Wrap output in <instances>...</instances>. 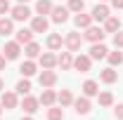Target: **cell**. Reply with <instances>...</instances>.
<instances>
[{"mask_svg": "<svg viewBox=\"0 0 123 120\" xmlns=\"http://www.w3.org/2000/svg\"><path fill=\"white\" fill-rule=\"evenodd\" d=\"M107 14H109V10H107V7H102V5H97V7H95V12H92L95 19H107Z\"/></svg>", "mask_w": 123, "mask_h": 120, "instance_id": "6da1fadb", "label": "cell"}, {"mask_svg": "<svg viewBox=\"0 0 123 120\" xmlns=\"http://www.w3.org/2000/svg\"><path fill=\"white\" fill-rule=\"evenodd\" d=\"M92 52V57H95V59H102V57H104V54H107V47H102V45H95L90 49Z\"/></svg>", "mask_w": 123, "mask_h": 120, "instance_id": "7a4b0ae2", "label": "cell"}, {"mask_svg": "<svg viewBox=\"0 0 123 120\" xmlns=\"http://www.w3.org/2000/svg\"><path fill=\"white\" fill-rule=\"evenodd\" d=\"M102 38H104V33L99 28H90L88 31V40H102Z\"/></svg>", "mask_w": 123, "mask_h": 120, "instance_id": "3957f363", "label": "cell"}, {"mask_svg": "<svg viewBox=\"0 0 123 120\" xmlns=\"http://www.w3.org/2000/svg\"><path fill=\"white\" fill-rule=\"evenodd\" d=\"M5 54H7V59H14L17 54H19V49H17V45H14V43H10V45L5 47Z\"/></svg>", "mask_w": 123, "mask_h": 120, "instance_id": "277c9868", "label": "cell"}, {"mask_svg": "<svg viewBox=\"0 0 123 120\" xmlns=\"http://www.w3.org/2000/svg\"><path fill=\"white\" fill-rule=\"evenodd\" d=\"M88 66H90V59H85V57H78V59H76V68L88 71Z\"/></svg>", "mask_w": 123, "mask_h": 120, "instance_id": "5b68a950", "label": "cell"}, {"mask_svg": "<svg viewBox=\"0 0 123 120\" xmlns=\"http://www.w3.org/2000/svg\"><path fill=\"white\" fill-rule=\"evenodd\" d=\"M88 108H90V106H88L85 99H78V101H76V111H78V113H88Z\"/></svg>", "mask_w": 123, "mask_h": 120, "instance_id": "8992f818", "label": "cell"}, {"mask_svg": "<svg viewBox=\"0 0 123 120\" xmlns=\"http://www.w3.org/2000/svg\"><path fill=\"white\" fill-rule=\"evenodd\" d=\"M29 14H31V12L26 10V7H17V10H14V19H26Z\"/></svg>", "mask_w": 123, "mask_h": 120, "instance_id": "52a82bcc", "label": "cell"}, {"mask_svg": "<svg viewBox=\"0 0 123 120\" xmlns=\"http://www.w3.org/2000/svg\"><path fill=\"white\" fill-rule=\"evenodd\" d=\"M55 21H66V10L64 7H57L55 10Z\"/></svg>", "mask_w": 123, "mask_h": 120, "instance_id": "ba28073f", "label": "cell"}, {"mask_svg": "<svg viewBox=\"0 0 123 120\" xmlns=\"http://www.w3.org/2000/svg\"><path fill=\"white\" fill-rule=\"evenodd\" d=\"M17 40H19V43H29L31 40V31H19V33H17Z\"/></svg>", "mask_w": 123, "mask_h": 120, "instance_id": "9c48e42d", "label": "cell"}, {"mask_svg": "<svg viewBox=\"0 0 123 120\" xmlns=\"http://www.w3.org/2000/svg\"><path fill=\"white\" fill-rule=\"evenodd\" d=\"M33 28H36V31H45V28H47V21L43 19V16H40V19H36V21H33Z\"/></svg>", "mask_w": 123, "mask_h": 120, "instance_id": "30bf717a", "label": "cell"}, {"mask_svg": "<svg viewBox=\"0 0 123 120\" xmlns=\"http://www.w3.org/2000/svg\"><path fill=\"white\" fill-rule=\"evenodd\" d=\"M102 80H107V82H114V80H116V73H114L111 68H107V71L102 73Z\"/></svg>", "mask_w": 123, "mask_h": 120, "instance_id": "8fae6325", "label": "cell"}, {"mask_svg": "<svg viewBox=\"0 0 123 120\" xmlns=\"http://www.w3.org/2000/svg\"><path fill=\"white\" fill-rule=\"evenodd\" d=\"M21 73H24V75H31V73H36V66H33L31 61H29V64H24V66H21Z\"/></svg>", "mask_w": 123, "mask_h": 120, "instance_id": "7c38bea8", "label": "cell"}, {"mask_svg": "<svg viewBox=\"0 0 123 120\" xmlns=\"http://www.w3.org/2000/svg\"><path fill=\"white\" fill-rule=\"evenodd\" d=\"M40 82H45V85H52V82H55V73H43V75H40Z\"/></svg>", "mask_w": 123, "mask_h": 120, "instance_id": "4fadbf2b", "label": "cell"}, {"mask_svg": "<svg viewBox=\"0 0 123 120\" xmlns=\"http://www.w3.org/2000/svg\"><path fill=\"white\" fill-rule=\"evenodd\" d=\"M83 90H85V94H95V92H97V85H95V82H92V80H88V82H85V87H83Z\"/></svg>", "mask_w": 123, "mask_h": 120, "instance_id": "5bb4252c", "label": "cell"}, {"mask_svg": "<svg viewBox=\"0 0 123 120\" xmlns=\"http://www.w3.org/2000/svg\"><path fill=\"white\" fill-rule=\"evenodd\" d=\"M109 61H111V64H121L123 54H121V52H114V54H109Z\"/></svg>", "mask_w": 123, "mask_h": 120, "instance_id": "9a60e30c", "label": "cell"}, {"mask_svg": "<svg viewBox=\"0 0 123 120\" xmlns=\"http://www.w3.org/2000/svg\"><path fill=\"white\" fill-rule=\"evenodd\" d=\"M24 108H26L29 113H33V111H36V99H26V101H24Z\"/></svg>", "mask_w": 123, "mask_h": 120, "instance_id": "2e32d148", "label": "cell"}, {"mask_svg": "<svg viewBox=\"0 0 123 120\" xmlns=\"http://www.w3.org/2000/svg\"><path fill=\"white\" fill-rule=\"evenodd\" d=\"M10 31H12V24L2 19V21H0V33H10Z\"/></svg>", "mask_w": 123, "mask_h": 120, "instance_id": "e0dca14e", "label": "cell"}, {"mask_svg": "<svg viewBox=\"0 0 123 120\" xmlns=\"http://www.w3.org/2000/svg\"><path fill=\"white\" fill-rule=\"evenodd\" d=\"M47 45H50V47H59L62 45V38H59V35H52V38L47 40Z\"/></svg>", "mask_w": 123, "mask_h": 120, "instance_id": "ac0fdd59", "label": "cell"}, {"mask_svg": "<svg viewBox=\"0 0 123 120\" xmlns=\"http://www.w3.org/2000/svg\"><path fill=\"white\" fill-rule=\"evenodd\" d=\"M17 90L21 92V94H26V92H29L31 87H29V82H26V80H21V82H19V85H17Z\"/></svg>", "mask_w": 123, "mask_h": 120, "instance_id": "d6986e66", "label": "cell"}, {"mask_svg": "<svg viewBox=\"0 0 123 120\" xmlns=\"http://www.w3.org/2000/svg\"><path fill=\"white\" fill-rule=\"evenodd\" d=\"M76 24H78V26H88V24H90V19H88V16H80V14H78V16H76Z\"/></svg>", "mask_w": 123, "mask_h": 120, "instance_id": "ffe728a7", "label": "cell"}, {"mask_svg": "<svg viewBox=\"0 0 123 120\" xmlns=\"http://www.w3.org/2000/svg\"><path fill=\"white\" fill-rule=\"evenodd\" d=\"M47 10H50V2L47 0H40L38 2V12H47Z\"/></svg>", "mask_w": 123, "mask_h": 120, "instance_id": "44dd1931", "label": "cell"}, {"mask_svg": "<svg viewBox=\"0 0 123 120\" xmlns=\"http://www.w3.org/2000/svg\"><path fill=\"white\" fill-rule=\"evenodd\" d=\"M118 24H121L118 19H109V21H107V28H109V31H114V28H118Z\"/></svg>", "mask_w": 123, "mask_h": 120, "instance_id": "7402d4cb", "label": "cell"}, {"mask_svg": "<svg viewBox=\"0 0 123 120\" xmlns=\"http://www.w3.org/2000/svg\"><path fill=\"white\" fill-rule=\"evenodd\" d=\"M2 104H5V106H14V104H17V99L12 97V94H7V97L2 99Z\"/></svg>", "mask_w": 123, "mask_h": 120, "instance_id": "603a6c76", "label": "cell"}, {"mask_svg": "<svg viewBox=\"0 0 123 120\" xmlns=\"http://www.w3.org/2000/svg\"><path fill=\"white\" fill-rule=\"evenodd\" d=\"M66 43H69L71 47H78V35H76V33H74V35H69V40H66Z\"/></svg>", "mask_w": 123, "mask_h": 120, "instance_id": "cb8c5ba5", "label": "cell"}, {"mask_svg": "<svg viewBox=\"0 0 123 120\" xmlns=\"http://www.w3.org/2000/svg\"><path fill=\"white\" fill-rule=\"evenodd\" d=\"M26 54H29V57H36V54H38V45H29Z\"/></svg>", "mask_w": 123, "mask_h": 120, "instance_id": "d4e9b609", "label": "cell"}, {"mask_svg": "<svg viewBox=\"0 0 123 120\" xmlns=\"http://www.w3.org/2000/svg\"><path fill=\"white\" fill-rule=\"evenodd\" d=\"M71 10H83V0H71Z\"/></svg>", "mask_w": 123, "mask_h": 120, "instance_id": "484cf974", "label": "cell"}, {"mask_svg": "<svg viewBox=\"0 0 123 120\" xmlns=\"http://www.w3.org/2000/svg\"><path fill=\"white\" fill-rule=\"evenodd\" d=\"M43 64H45V66H52V64H55V57L45 54V57H43Z\"/></svg>", "mask_w": 123, "mask_h": 120, "instance_id": "4316f807", "label": "cell"}, {"mask_svg": "<svg viewBox=\"0 0 123 120\" xmlns=\"http://www.w3.org/2000/svg\"><path fill=\"white\" fill-rule=\"evenodd\" d=\"M62 104H69V101H71V94H69V92H62Z\"/></svg>", "mask_w": 123, "mask_h": 120, "instance_id": "83f0119b", "label": "cell"}, {"mask_svg": "<svg viewBox=\"0 0 123 120\" xmlns=\"http://www.w3.org/2000/svg\"><path fill=\"white\" fill-rule=\"evenodd\" d=\"M52 99H55V94H52V92H45V94H43V101H45V104H50Z\"/></svg>", "mask_w": 123, "mask_h": 120, "instance_id": "f1b7e54d", "label": "cell"}, {"mask_svg": "<svg viewBox=\"0 0 123 120\" xmlns=\"http://www.w3.org/2000/svg\"><path fill=\"white\" fill-rule=\"evenodd\" d=\"M99 101H102V104H111V94H102Z\"/></svg>", "mask_w": 123, "mask_h": 120, "instance_id": "f546056e", "label": "cell"}, {"mask_svg": "<svg viewBox=\"0 0 123 120\" xmlns=\"http://www.w3.org/2000/svg\"><path fill=\"white\" fill-rule=\"evenodd\" d=\"M59 64H62V66H69V64H71V59H69V54H64V57L59 59Z\"/></svg>", "mask_w": 123, "mask_h": 120, "instance_id": "4dcf8cb0", "label": "cell"}, {"mask_svg": "<svg viewBox=\"0 0 123 120\" xmlns=\"http://www.w3.org/2000/svg\"><path fill=\"white\" fill-rule=\"evenodd\" d=\"M50 118H52V120H62V113H59V111H57V108H55V111L50 113Z\"/></svg>", "mask_w": 123, "mask_h": 120, "instance_id": "1f68e13d", "label": "cell"}, {"mask_svg": "<svg viewBox=\"0 0 123 120\" xmlns=\"http://www.w3.org/2000/svg\"><path fill=\"white\" fill-rule=\"evenodd\" d=\"M7 12V0H0V14Z\"/></svg>", "mask_w": 123, "mask_h": 120, "instance_id": "d6a6232c", "label": "cell"}, {"mask_svg": "<svg viewBox=\"0 0 123 120\" xmlns=\"http://www.w3.org/2000/svg\"><path fill=\"white\" fill-rule=\"evenodd\" d=\"M114 43H116V45H123V33H116V38H114Z\"/></svg>", "mask_w": 123, "mask_h": 120, "instance_id": "836d02e7", "label": "cell"}, {"mask_svg": "<svg viewBox=\"0 0 123 120\" xmlns=\"http://www.w3.org/2000/svg\"><path fill=\"white\" fill-rule=\"evenodd\" d=\"M114 5L116 7H123V0H114Z\"/></svg>", "mask_w": 123, "mask_h": 120, "instance_id": "e575fe53", "label": "cell"}, {"mask_svg": "<svg viewBox=\"0 0 123 120\" xmlns=\"http://www.w3.org/2000/svg\"><path fill=\"white\" fill-rule=\"evenodd\" d=\"M118 108H121V111H116V115H121V118H123V106H118Z\"/></svg>", "mask_w": 123, "mask_h": 120, "instance_id": "d590c367", "label": "cell"}, {"mask_svg": "<svg viewBox=\"0 0 123 120\" xmlns=\"http://www.w3.org/2000/svg\"><path fill=\"white\" fill-rule=\"evenodd\" d=\"M2 66H5V57H0V68H2Z\"/></svg>", "mask_w": 123, "mask_h": 120, "instance_id": "8d00e7d4", "label": "cell"}, {"mask_svg": "<svg viewBox=\"0 0 123 120\" xmlns=\"http://www.w3.org/2000/svg\"><path fill=\"white\" fill-rule=\"evenodd\" d=\"M0 87H2V82H0Z\"/></svg>", "mask_w": 123, "mask_h": 120, "instance_id": "74e56055", "label": "cell"}, {"mask_svg": "<svg viewBox=\"0 0 123 120\" xmlns=\"http://www.w3.org/2000/svg\"><path fill=\"white\" fill-rule=\"evenodd\" d=\"M26 120H29V118H26Z\"/></svg>", "mask_w": 123, "mask_h": 120, "instance_id": "f35d334b", "label": "cell"}]
</instances>
